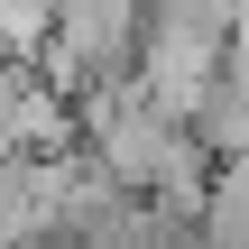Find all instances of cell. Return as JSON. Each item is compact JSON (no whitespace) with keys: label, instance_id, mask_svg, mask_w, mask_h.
Segmentation results:
<instances>
[{"label":"cell","instance_id":"1","mask_svg":"<svg viewBox=\"0 0 249 249\" xmlns=\"http://www.w3.org/2000/svg\"><path fill=\"white\" fill-rule=\"evenodd\" d=\"M231 55H240V37L222 28V18H203V9H185V0H157V18H148V46H139V92L166 111V120H203L213 111V92H222V74H231Z\"/></svg>","mask_w":249,"mask_h":249}]
</instances>
